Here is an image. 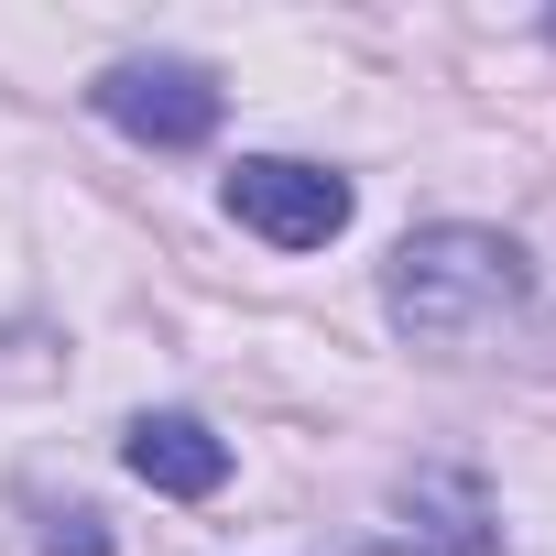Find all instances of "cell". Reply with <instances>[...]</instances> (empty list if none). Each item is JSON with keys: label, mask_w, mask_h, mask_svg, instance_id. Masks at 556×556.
Masks as SVG:
<instances>
[{"label": "cell", "mask_w": 556, "mask_h": 556, "mask_svg": "<svg viewBox=\"0 0 556 556\" xmlns=\"http://www.w3.org/2000/svg\"><path fill=\"white\" fill-rule=\"evenodd\" d=\"M229 218L262 229L273 251H328V240L350 229V186L317 175V164H285V153H251V164L229 175Z\"/></svg>", "instance_id": "cell-3"}, {"label": "cell", "mask_w": 556, "mask_h": 556, "mask_svg": "<svg viewBox=\"0 0 556 556\" xmlns=\"http://www.w3.org/2000/svg\"><path fill=\"white\" fill-rule=\"evenodd\" d=\"M404 502H415V556H491V502H480V480L426 469Z\"/></svg>", "instance_id": "cell-5"}, {"label": "cell", "mask_w": 556, "mask_h": 556, "mask_svg": "<svg viewBox=\"0 0 556 556\" xmlns=\"http://www.w3.org/2000/svg\"><path fill=\"white\" fill-rule=\"evenodd\" d=\"M371 556H404V545H371Z\"/></svg>", "instance_id": "cell-7"}, {"label": "cell", "mask_w": 556, "mask_h": 556, "mask_svg": "<svg viewBox=\"0 0 556 556\" xmlns=\"http://www.w3.org/2000/svg\"><path fill=\"white\" fill-rule=\"evenodd\" d=\"M99 110H110L131 142H153V153H197V142L218 131V77L186 66V55H131V66L99 77Z\"/></svg>", "instance_id": "cell-2"}, {"label": "cell", "mask_w": 556, "mask_h": 556, "mask_svg": "<svg viewBox=\"0 0 556 556\" xmlns=\"http://www.w3.org/2000/svg\"><path fill=\"white\" fill-rule=\"evenodd\" d=\"M382 306H393L404 339H437V350L480 339L491 317L523 306V251L502 229H415L393 251V273H382Z\"/></svg>", "instance_id": "cell-1"}, {"label": "cell", "mask_w": 556, "mask_h": 556, "mask_svg": "<svg viewBox=\"0 0 556 556\" xmlns=\"http://www.w3.org/2000/svg\"><path fill=\"white\" fill-rule=\"evenodd\" d=\"M121 458H131V480L164 491V502H207V491L229 480V437H207L197 415H142Z\"/></svg>", "instance_id": "cell-4"}, {"label": "cell", "mask_w": 556, "mask_h": 556, "mask_svg": "<svg viewBox=\"0 0 556 556\" xmlns=\"http://www.w3.org/2000/svg\"><path fill=\"white\" fill-rule=\"evenodd\" d=\"M45 556H110V523L99 513H55L45 523Z\"/></svg>", "instance_id": "cell-6"}]
</instances>
